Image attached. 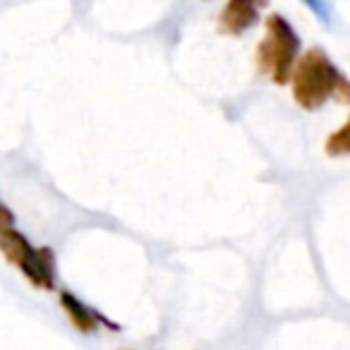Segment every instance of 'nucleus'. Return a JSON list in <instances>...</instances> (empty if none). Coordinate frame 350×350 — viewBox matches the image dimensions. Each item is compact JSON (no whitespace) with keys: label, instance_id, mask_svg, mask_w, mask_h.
Instances as JSON below:
<instances>
[{"label":"nucleus","instance_id":"obj_8","mask_svg":"<svg viewBox=\"0 0 350 350\" xmlns=\"http://www.w3.org/2000/svg\"><path fill=\"white\" fill-rule=\"evenodd\" d=\"M3 226H15V214H12L10 206H5L0 202V228H3Z\"/></svg>","mask_w":350,"mask_h":350},{"label":"nucleus","instance_id":"obj_4","mask_svg":"<svg viewBox=\"0 0 350 350\" xmlns=\"http://www.w3.org/2000/svg\"><path fill=\"white\" fill-rule=\"evenodd\" d=\"M267 3L269 0H226L224 10L219 12V20H216L219 34L233 36V39L247 34L259 25Z\"/></svg>","mask_w":350,"mask_h":350},{"label":"nucleus","instance_id":"obj_5","mask_svg":"<svg viewBox=\"0 0 350 350\" xmlns=\"http://www.w3.org/2000/svg\"><path fill=\"white\" fill-rule=\"evenodd\" d=\"M58 302H60V307H63L65 314H68L70 324H72L79 334L92 336V334H98L101 329L120 331V324H113V321H108L101 312L94 310L92 305H87V302H84L82 297L75 295L72 291H65V288H60Z\"/></svg>","mask_w":350,"mask_h":350},{"label":"nucleus","instance_id":"obj_7","mask_svg":"<svg viewBox=\"0 0 350 350\" xmlns=\"http://www.w3.org/2000/svg\"><path fill=\"white\" fill-rule=\"evenodd\" d=\"M307 8H310L312 12H314L317 17H319L324 25H329V20H331V12H329V5H326L324 0H302Z\"/></svg>","mask_w":350,"mask_h":350},{"label":"nucleus","instance_id":"obj_6","mask_svg":"<svg viewBox=\"0 0 350 350\" xmlns=\"http://www.w3.org/2000/svg\"><path fill=\"white\" fill-rule=\"evenodd\" d=\"M324 151L331 159H340V156H350V116L338 130H334L324 142Z\"/></svg>","mask_w":350,"mask_h":350},{"label":"nucleus","instance_id":"obj_1","mask_svg":"<svg viewBox=\"0 0 350 350\" xmlns=\"http://www.w3.org/2000/svg\"><path fill=\"white\" fill-rule=\"evenodd\" d=\"M293 101L302 111H321L329 101L350 103V77L340 72L321 46H312L300 55L291 75Z\"/></svg>","mask_w":350,"mask_h":350},{"label":"nucleus","instance_id":"obj_2","mask_svg":"<svg viewBox=\"0 0 350 350\" xmlns=\"http://www.w3.org/2000/svg\"><path fill=\"white\" fill-rule=\"evenodd\" d=\"M302 55V39L295 27L281 15L271 12L264 20V36L254 51V65L262 77L269 82L286 87L291 84V75Z\"/></svg>","mask_w":350,"mask_h":350},{"label":"nucleus","instance_id":"obj_3","mask_svg":"<svg viewBox=\"0 0 350 350\" xmlns=\"http://www.w3.org/2000/svg\"><path fill=\"white\" fill-rule=\"evenodd\" d=\"M0 254L36 288L55 291L58 286V264L51 247H36L15 226L0 228Z\"/></svg>","mask_w":350,"mask_h":350}]
</instances>
